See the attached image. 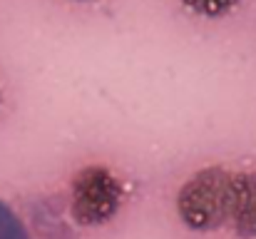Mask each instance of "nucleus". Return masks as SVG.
I'll use <instances>...</instances> for the list:
<instances>
[{"mask_svg": "<svg viewBox=\"0 0 256 239\" xmlns=\"http://www.w3.org/2000/svg\"><path fill=\"white\" fill-rule=\"evenodd\" d=\"M232 172L224 167H204L194 172L176 194L179 219L194 232H212L226 224Z\"/></svg>", "mask_w": 256, "mask_h": 239, "instance_id": "obj_1", "label": "nucleus"}, {"mask_svg": "<svg viewBox=\"0 0 256 239\" xmlns=\"http://www.w3.org/2000/svg\"><path fill=\"white\" fill-rule=\"evenodd\" d=\"M122 202L124 187L104 164L82 167L70 182V219L78 227H102L112 222Z\"/></svg>", "mask_w": 256, "mask_h": 239, "instance_id": "obj_2", "label": "nucleus"}, {"mask_svg": "<svg viewBox=\"0 0 256 239\" xmlns=\"http://www.w3.org/2000/svg\"><path fill=\"white\" fill-rule=\"evenodd\" d=\"M0 239H80L62 217L60 204L48 197L8 202L0 197Z\"/></svg>", "mask_w": 256, "mask_h": 239, "instance_id": "obj_3", "label": "nucleus"}, {"mask_svg": "<svg viewBox=\"0 0 256 239\" xmlns=\"http://www.w3.org/2000/svg\"><path fill=\"white\" fill-rule=\"evenodd\" d=\"M226 224L242 239H256V172H232Z\"/></svg>", "mask_w": 256, "mask_h": 239, "instance_id": "obj_4", "label": "nucleus"}, {"mask_svg": "<svg viewBox=\"0 0 256 239\" xmlns=\"http://www.w3.org/2000/svg\"><path fill=\"white\" fill-rule=\"evenodd\" d=\"M182 5L202 18H222L232 13L239 5V0H182Z\"/></svg>", "mask_w": 256, "mask_h": 239, "instance_id": "obj_5", "label": "nucleus"}, {"mask_svg": "<svg viewBox=\"0 0 256 239\" xmlns=\"http://www.w3.org/2000/svg\"><path fill=\"white\" fill-rule=\"evenodd\" d=\"M78 3H94V0H78Z\"/></svg>", "mask_w": 256, "mask_h": 239, "instance_id": "obj_6", "label": "nucleus"}, {"mask_svg": "<svg viewBox=\"0 0 256 239\" xmlns=\"http://www.w3.org/2000/svg\"><path fill=\"white\" fill-rule=\"evenodd\" d=\"M0 102H2V90H0Z\"/></svg>", "mask_w": 256, "mask_h": 239, "instance_id": "obj_7", "label": "nucleus"}]
</instances>
